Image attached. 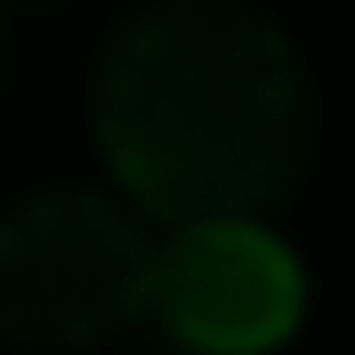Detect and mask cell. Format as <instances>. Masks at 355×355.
I'll return each mask as SVG.
<instances>
[{
  "instance_id": "6da1fadb",
  "label": "cell",
  "mask_w": 355,
  "mask_h": 355,
  "mask_svg": "<svg viewBox=\"0 0 355 355\" xmlns=\"http://www.w3.org/2000/svg\"><path fill=\"white\" fill-rule=\"evenodd\" d=\"M89 130L146 218H259L315 154V89L250 0H146L97 49Z\"/></svg>"
},
{
  "instance_id": "7a4b0ae2",
  "label": "cell",
  "mask_w": 355,
  "mask_h": 355,
  "mask_svg": "<svg viewBox=\"0 0 355 355\" xmlns=\"http://www.w3.org/2000/svg\"><path fill=\"white\" fill-rule=\"evenodd\" d=\"M154 234L137 210L81 186L0 210V339L33 355L97 347L154 299Z\"/></svg>"
},
{
  "instance_id": "3957f363",
  "label": "cell",
  "mask_w": 355,
  "mask_h": 355,
  "mask_svg": "<svg viewBox=\"0 0 355 355\" xmlns=\"http://www.w3.org/2000/svg\"><path fill=\"white\" fill-rule=\"evenodd\" d=\"M146 315L194 355H266L299 331L307 275L259 218H194L154 250Z\"/></svg>"
},
{
  "instance_id": "277c9868",
  "label": "cell",
  "mask_w": 355,
  "mask_h": 355,
  "mask_svg": "<svg viewBox=\"0 0 355 355\" xmlns=\"http://www.w3.org/2000/svg\"><path fill=\"white\" fill-rule=\"evenodd\" d=\"M0 89H8V0H0Z\"/></svg>"
}]
</instances>
